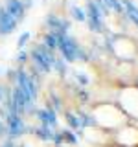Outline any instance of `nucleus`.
Instances as JSON below:
<instances>
[{"label":"nucleus","instance_id":"obj_6","mask_svg":"<svg viewBox=\"0 0 138 147\" xmlns=\"http://www.w3.org/2000/svg\"><path fill=\"white\" fill-rule=\"evenodd\" d=\"M74 17H76L77 20H85V17H83V11H81V9H74Z\"/></svg>","mask_w":138,"mask_h":147},{"label":"nucleus","instance_id":"obj_1","mask_svg":"<svg viewBox=\"0 0 138 147\" xmlns=\"http://www.w3.org/2000/svg\"><path fill=\"white\" fill-rule=\"evenodd\" d=\"M94 123L105 131H116V129L127 125V114L114 103H101L92 109Z\"/></svg>","mask_w":138,"mask_h":147},{"label":"nucleus","instance_id":"obj_2","mask_svg":"<svg viewBox=\"0 0 138 147\" xmlns=\"http://www.w3.org/2000/svg\"><path fill=\"white\" fill-rule=\"evenodd\" d=\"M110 50L122 63H131L138 57V44L125 35H118L110 42Z\"/></svg>","mask_w":138,"mask_h":147},{"label":"nucleus","instance_id":"obj_5","mask_svg":"<svg viewBox=\"0 0 138 147\" xmlns=\"http://www.w3.org/2000/svg\"><path fill=\"white\" fill-rule=\"evenodd\" d=\"M83 138H85L89 144L92 145H105L107 142L110 140V136H109V131H105V129H101V127H85L83 129Z\"/></svg>","mask_w":138,"mask_h":147},{"label":"nucleus","instance_id":"obj_4","mask_svg":"<svg viewBox=\"0 0 138 147\" xmlns=\"http://www.w3.org/2000/svg\"><path fill=\"white\" fill-rule=\"evenodd\" d=\"M114 142L120 147H138V127L123 125L114 131Z\"/></svg>","mask_w":138,"mask_h":147},{"label":"nucleus","instance_id":"obj_3","mask_svg":"<svg viewBox=\"0 0 138 147\" xmlns=\"http://www.w3.org/2000/svg\"><path fill=\"white\" fill-rule=\"evenodd\" d=\"M118 107L127 114V118H138V88L136 86H125L120 92Z\"/></svg>","mask_w":138,"mask_h":147}]
</instances>
